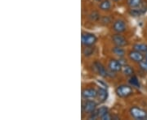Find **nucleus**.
Returning <instances> with one entry per match:
<instances>
[{"label": "nucleus", "instance_id": "14", "mask_svg": "<svg viewBox=\"0 0 147 120\" xmlns=\"http://www.w3.org/2000/svg\"><path fill=\"white\" fill-rule=\"evenodd\" d=\"M112 51H113V53H114L115 55H117L118 57L119 58H123L125 55V51H124V50L120 46H116L115 47L113 48Z\"/></svg>", "mask_w": 147, "mask_h": 120}, {"label": "nucleus", "instance_id": "18", "mask_svg": "<svg viewBox=\"0 0 147 120\" xmlns=\"http://www.w3.org/2000/svg\"><path fill=\"white\" fill-rule=\"evenodd\" d=\"M129 84H131V86L133 87H136V88H139L140 87V83H139V80L136 76H131V78L129 79Z\"/></svg>", "mask_w": 147, "mask_h": 120}, {"label": "nucleus", "instance_id": "22", "mask_svg": "<svg viewBox=\"0 0 147 120\" xmlns=\"http://www.w3.org/2000/svg\"><path fill=\"white\" fill-rule=\"evenodd\" d=\"M139 66H140V68L142 69V71L147 72V59H143L142 61H141L139 63Z\"/></svg>", "mask_w": 147, "mask_h": 120}, {"label": "nucleus", "instance_id": "4", "mask_svg": "<svg viewBox=\"0 0 147 120\" xmlns=\"http://www.w3.org/2000/svg\"><path fill=\"white\" fill-rule=\"evenodd\" d=\"M96 106H97V104L94 101H91V100H89V101H86L84 104H83L82 109H83V111L85 112V113H87V114H91V113H92L93 111L96 110Z\"/></svg>", "mask_w": 147, "mask_h": 120}, {"label": "nucleus", "instance_id": "25", "mask_svg": "<svg viewBox=\"0 0 147 120\" xmlns=\"http://www.w3.org/2000/svg\"><path fill=\"white\" fill-rule=\"evenodd\" d=\"M145 58H146V59H147V52L146 53V55H145Z\"/></svg>", "mask_w": 147, "mask_h": 120}, {"label": "nucleus", "instance_id": "2", "mask_svg": "<svg viewBox=\"0 0 147 120\" xmlns=\"http://www.w3.org/2000/svg\"><path fill=\"white\" fill-rule=\"evenodd\" d=\"M96 42V37L92 33L84 32L82 34V43L85 46H92Z\"/></svg>", "mask_w": 147, "mask_h": 120}, {"label": "nucleus", "instance_id": "3", "mask_svg": "<svg viewBox=\"0 0 147 120\" xmlns=\"http://www.w3.org/2000/svg\"><path fill=\"white\" fill-rule=\"evenodd\" d=\"M116 93L120 97H127L132 93V89L128 85H120L116 89Z\"/></svg>", "mask_w": 147, "mask_h": 120}, {"label": "nucleus", "instance_id": "12", "mask_svg": "<svg viewBox=\"0 0 147 120\" xmlns=\"http://www.w3.org/2000/svg\"><path fill=\"white\" fill-rule=\"evenodd\" d=\"M97 97L100 102H104L108 97L107 91L104 89H99L97 91Z\"/></svg>", "mask_w": 147, "mask_h": 120}, {"label": "nucleus", "instance_id": "16", "mask_svg": "<svg viewBox=\"0 0 147 120\" xmlns=\"http://www.w3.org/2000/svg\"><path fill=\"white\" fill-rule=\"evenodd\" d=\"M99 7L102 11H108L110 10L111 4H110V2L109 0H103L100 2Z\"/></svg>", "mask_w": 147, "mask_h": 120}, {"label": "nucleus", "instance_id": "6", "mask_svg": "<svg viewBox=\"0 0 147 120\" xmlns=\"http://www.w3.org/2000/svg\"><path fill=\"white\" fill-rule=\"evenodd\" d=\"M82 97L86 100L94 99L97 97V91L94 89H85L82 92Z\"/></svg>", "mask_w": 147, "mask_h": 120}, {"label": "nucleus", "instance_id": "8", "mask_svg": "<svg viewBox=\"0 0 147 120\" xmlns=\"http://www.w3.org/2000/svg\"><path fill=\"white\" fill-rule=\"evenodd\" d=\"M129 58H131L133 62H136V63H140L141 61H142L144 59V56L142 53L137 51V50H132L131 52L129 53Z\"/></svg>", "mask_w": 147, "mask_h": 120}, {"label": "nucleus", "instance_id": "28", "mask_svg": "<svg viewBox=\"0 0 147 120\" xmlns=\"http://www.w3.org/2000/svg\"><path fill=\"white\" fill-rule=\"evenodd\" d=\"M146 119H147V116H146Z\"/></svg>", "mask_w": 147, "mask_h": 120}, {"label": "nucleus", "instance_id": "1", "mask_svg": "<svg viewBox=\"0 0 147 120\" xmlns=\"http://www.w3.org/2000/svg\"><path fill=\"white\" fill-rule=\"evenodd\" d=\"M130 115L132 118L136 119H146L147 116V112L139 107L133 106L130 109Z\"/></svg>", "mask_w": 147, "mask_h": 120}, {"label": "nucleus", "instance_id": "11", "mask_svg": "<svg viewBox=\"0 0 147 120\" xmlns=\"http://www.w3.org/2000/svg\"><path fill=\"white\" fill-rule=\"evenodd\" d=\"M146 11V7L145 6H142V4L137 7H134L132 8L131 11H130V13L131 15L134 16H141L142 14H143L144 12Z\"/></svg>", "mask_w": 147, "mask_h": 120}, {"label": "nucleus", "instance_id": "26", "mask_svg": "<svg viewBox=\"0 0 147 120\" xmlns=\"http://www.w3.org/2000/svg\"><path fill=\"white\" fill-rule=\"evenodd\" d=\"M113 1H115V2H117V1H119V0H113Z\"/></svg>", "mask_w": 147, "mask_h": 120}, {"label": "nucleus", "instance_id": "21", "mask_svg": "<svg viewBox=\"0 0 147 120\" xmlns=\"http://www.w3.org/2000/svg\"><path fill=\"white\" fill-rule=\"evenodd\" d=\"M97 113H98L99 118H101L103 115H105L106 113H108V108L106 106H101L97 110Z\"/></svg>", "mask_w": 147, "mask_h": 120}, {"label": "nucleus", "instance_id": "24", "mask_svg": "<svg viewBox=\"0 0 147 120\" xmlns=\"http://www.w3.org/2000/svg\"><path fill=\"white\" fill-rule=\"evenodd\" d=\"M102 22H104V24L108 25V24L110 22V18H109L108 16H105V17H103V19H102Z\"/></svg>", "mask_w": 147, "mask_h": 120}, {"label": "nucleus", "instance_id": "9", "mask_svg": "<svg viewBox=\"0 0 147 120\" xmlns=\"http://www.w3.org/2000/svg\"><path fill=\"white\" fill-rule=\"evenodd\" d=\"M94 68L96 69V71L98 72V74L103 76V77H106L107 76H109V74L107 72V71L105 70V68H104V66L100 63V62H95L94 63Z\"/></svg>", "mask_w": 147, "mask_h": 120}, {"label": "nucleus", "instance_id": "27", "mask_svg": "<svg viewBox=\"0 0 147 120\" xmlns=\"http://www.w3.org/2000/svg\"><path fill=\"white\" fill-rule=\"evenodd\" d=\"M96 1H98V2H100V1H101V0H96Z\"/></svg>", "mask_w": 147, "mask_h": 120}, {"label": "nucleus", "instance_id": "13", "mask_svg": "<svg viewBox=\"0 0 147 120\" xmlns=\"http://www.w3.org/2000/svg\"><path fill=\"white\" fill-rule=\"evenodd\" d=\"M133 50H137L141 53H146L147 52V45L143 44V43H137L133 46Z\"/></svg>", "mask_w": 147, "mask_h": 120}, {"label": "nucleus", "instance_id": "17", "mask_svg": "<svg viewBox=\"0 0 147 120\" xmlns=\"http://www.w3.org/2000/svg\"><path fill=\"white\" fill-rule=\"evenodd\" d=\"M127 5L129 6L131 8L137 7L142 3V0H127Z\"/></svg>", "mask_w": 147, "mask_h": 120}, {"label": "nucleus", "instance_id": "23", "mask_svg": "<svg viewBox=\"0 0 147 120\" xmlns=\"http://www.w3.org/2000/svg\"><path fill=\"white\" fill-rule=\"evenodd\" d=\"M100 119H101L102 120H110L113 119V117H112L111 115H110V113L108 112V113H106L105 115H103Z\"/></svg>", "mask_w": 147, "mask_h": 120}, {"label": "nucleus", "instance_id": "7", "mask_svg": "<svg viewBox=\"0 0 147 120\" xmlns=\"http://www.w3.org/2000/svg\"><path fill=\"white\" fill-rule=\"evenodd\" d=\"M127 26L125 22L123 21H121V20H118L116 21L114 25H113V29L114 31H115L116 32H123L126 30Z\"/></svg>", "mask_w": 147, "mask_h": 120}, {"label": "nucleus", "instance_id": "5", "mask_svg": "<svg viewBox=\"0 0 147 120\" xmlns=\"http://www.w3.org/2000/svg\"><path fill=\"white\" fill-rule=\"evenodd\" d=\"M112 41L114 42V44L115 46H117L123 47L125 46L127 44L126 38L123 37V36L120 35V34H115V35H113Z\"/></svg>", "mask_w": 147, "mask_h": 120}, {"label": "nucleus", "instance_id": "19", "mask_svg": "<svg viewBox=\"0 0 147 120\" xmlns=\"http://www.w3.org/2000/svg\"><path fill=\"white\" fill-rule=\"evenodd\" d=\"M94 52V49L92 46H86V48L84 50V54L85 57H88L92 55Z\"/></svg>", "mask_w": 147, "mask_h": 120}, {"label": "nucleus", "instance_id": "15", "mask_svg": "<svg viewBox=\"0 0 147 120\" xmlns=\"http://www.w3.org/2000/svg\"><path fill=\"white\" fill-rule=\"evenodd\" d=\"M122 72L127 76H131L133 75V73H134L133 69L131 68V67L128 66V65H123L122 67Z\"/></svg>", "mask_w": 147, "mask_h": 120}, {"label": "nucleus", "instance_id": "10", "mask_svg": "<svg viewBox=\"0 0 147 120\" xmlns=\"http://www.w3.org/2000/svg\"><path fill=\"white\" fill-rule=\"evenodd\" d=\"M122 67L123 65L121 64L120 62L115 59H111L109 63V68L112 72H119L120 70H122Z\"/></svg>", "mask_w": 147, "mask_h": 120}, {"label": "nucleus", "instance_id": "20", "mask_svg": "<svg viewBox=\"0 0 147 120\" xmlns=\"http://www.w3.org/2000/svg\"><path fill=\"white\" fill-rule=\"evenodd\" d=\"M100 14L97 11H93L89 15V19L92 21H98L100 19Z\"/></svg>", "mask_w": 147, "mask_h": 120}]
</instances>
